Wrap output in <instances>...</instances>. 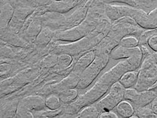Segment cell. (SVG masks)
Returning a JSON list of instances; mask_svg holds the SVG:
<instances>
[{"instance_id":"cell-1","label":"cell","mask_w":157,"mask_h":118,"mask_svg":"<svg viewBox=\"0 0 157 118\" xmlns=\"http://www.w3.org/2000/svg\"><path fill=\"white\" fill-rule=\"evenodd\" d=\"M138 71V81L135 88L138 91L149 90L157 81V64L153 55L142 60Z\"/></svg>"},{"instance_id":"cell-2","label":"cell","mask_w":157,"mask_h":118,"mask_svg":"<svg viewBox=\"0 0 157 118\" xmlns=\"http://www.w3.org/2000/svg\"><path fill=\"white\" fill-rule=\"evenodd\" d=\"M156 96L154 92L150 89L138 91L135 88L125 89L124 99L132 103L135 109L147 106Z\"/></svg>"},{"instance_id":"cell-3","label":"cell","mask_w":157,"mask_h":118,"mask_svg":"<svg viewBox=\"0 0 157 118\" xmlns=\"http://www.w3.org/2000/svg\"><path fill=\"white\" fill-rule=\"evenodd\" d=\"M124 93L125 88L120 82L114 83L110 93L102 101L103 109L105 110V112L111 111L117 106V104L123 101L124 99Z\"/></svg>"},{"instance_id":"cell-4","label":"cell","mask_w":157,"mask_h":118,"mask_svg":"<svg viewBox=\"0 0 157 118\" xmlns=\"http://www.w3.org/2000/svg\"><path fill=\"white\" fill-rule=\"evenodd\" d=\"M116 114L121 117H131L135 114V108L128 101H121L116 106Z\"/></svg>"},{"instance_id":"cell-5","label":"cell","mask_w":157,"mask_h":118,"mask_svg":"<svg viewBox=\"0 0 157 118\" xmlns=\"http://www.w3.org/2000/svg\"><path fill=\"white\" fill-rule=\"evenodd\" d=\"M138 69L126 72L121 76L119 82L125 89L135 87L138 81Z\"/></svg>"},{"instance_id":"cell-6","label":"cell","mask_w":157,"mask_h":118,"mask_svg":"<svg viewBox=\"0 0 157 118\" xmlns=\"http://www.w3.org/2000/svg\"><path fill=\"white\" fill-rule=\"evenodd\" d=\"M136 47L127 48L120 45L115 47L112 50L111 55L114 59H128L135 53Z\"/></svg>"},{"instance_id":"cell-7","label":"cell","mask_w":157,"mask_h":118,"mask_svg":"<svg viewBox=\"0 0 157 118\" xmlns=\"http://www.w3.org/2000/svg\"><path fill=\"white\" fill-rule=\"evenodd\" d=\"M131 117H157V115L152 111L148 104L145 106L135 108V114Z\"/></svg>"},{"instance_id":"cell-8","label":"cell","mask_w":157,"mask_h":118,"mask_svg":"<svg viewBox=\"0 0 157 118\" xmlns=\"http://www.w3.org/2000/svg\"><path fill=\"white\" fill-rule=\"evenodd\" d=\"M119 45L127 48H135L139 46V39L133 35L126 36L121 39Z\"/></svg>"},{"instance_id":"cell-9","label":"cell","mask_w":157,"mask_h":118,"mask_svg":"<svg viewBox=\"0 0 157 118\" xmlns=\"http://www.w3.org/2000/svg\"><path fill=\"white\" fill-rule=\"evenodd\" d=\"M148 15L151 26V29L157 27V6L148 13Z\"/></svg>"},{"instance_id":"cell-10","label":"cell","mask_w":157,"mask_h":118,"mask_svg":"<svg viewBox=\"0 0 157 118\" xmlns=\"http://www.w3.org/2000/svg\"><path fill=\"white\" fill-rule=\"evenodd\" d=\"M147 45L154 51H157V35L150 37L147 42Z\"/></svg>"},{"instance_id":"cell-11","label":"cell","mask_w":157,"mask_h":118,"mask_svg":"<svg viewBox=\"0 0 157 118\" xmlns=\"http://www.w3.org/2000/svg\"><path fill=\"white\" fill-rule=\"evenodd\" d=\"M58 99L56 98V97H53V98L52 99H48L47 101V104H48V106L49 107V108H53V109H56L57 108V107L59 106L58 104H54V102L56 101H57Z\"/></svg>"},{"instance_id":"cell-12","label":"cell","mask_w":157,"mask_h":118,"mask_svg":"<svg viewBox=\"0 0 157 118\" xmlns=\"http://www.w3.org/2000/svg\"><path fill=\"white\" fill-rule=\"evenodd\" d=\"M150 106L152 111L157 115V96L150 103Z\"/></svg>"},{"instance_id":"cell-13","label":"cell","mask_w":157,"mask_h":118,"mask_svg":"<svg viewBox=\"0 0 157 118\" xmlns=\"http://www.w3.org/2000/svg\"><path fill=\"white\" fill-rule=\"evenodd\" d=\"M101 117H118L119 116L117 114L114 112L111 111H106L105 112H103L101 116Z\"/></svg>"},{"instance_id":"cell-14","label":"cell","mask_w":157,"mask_h":118,"mask_svg":"<svg viewBox=\"0 0 157 118\" xmlns=\"http://www.w3.org/2000/svg\"><path fill=\"white\" fill-rule=\"evenodd\" d=\"M90 112H93V111H96V109H95V108H90ZM87 109H84V111L82 112V114H81V116H82V117H84V116H90V117H91V116H96V115L95 114H91V113H87Z\"/></svg>"},{"instance_id":"cell-15","label":"cell","mask_w":157,"mask_h":118,"mask_svg":"<svg viewBox=\"0 0 157 118\" xmlns=\"http://www.w3.org/2000/svg\"><path fill=\"white\" fill-rule=\"evenodd\" d=\"M52 0H36V3L39 5H48L52 3Z\"/></svg>"},{"instance_id":"cell-16","label":"cell","mask_w":157,"mask_h":118,"mask_svg":"<svg viewBox=\"0 0 157 118\" xmlns=\"http://www.w3.org/2000/svg\"><path fill=\"white\" fill-rule=\"evenodd\" d=\"M150 90H151L152 91H153L154 93L156 94V95L157 96V81L151 87Z\"/></svg>"},{"instance_id":"cell-17","label":"cell","mask_w":157,"mask_h":118,"mask_svg":"<svg viewBox=\"0 0 157 118\" xmlns=\"http://www.w3.org/2000/svg\"><path fill=\"white\" fill-rule=\"evenodd\" d=\"M153 59H154L155 63L157 64V51L154 52V54L153 55Z\"/></svg>"}]
</instances>
